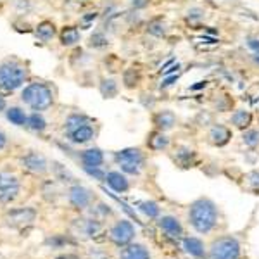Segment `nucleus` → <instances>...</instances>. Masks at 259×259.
<instances>
[{"instance_id": "1", "label": "nucleus", "mask_w": 259, "mask_h": 259, "mask_svg": "<svg viewBox=\"0 0 259 259\" xmlns=\"http://www.w3.org/2000/svg\"><path fill=\"white\" fill-rule=\"evenodd\" d=\"M189 221L199 233H209L218 221V209L216 204L207 197H200L190 204Z\"/></svg>"}, {"instance_id": "2", "label": "nucleus", "mask_w": 259, "mask_h": 259, "mask_svg": "<svg viewBox=\"0 0 259 259\" xmlns=\"http://www.w3.org/2000/svg\"><path fill=\"white\" fill-rule=\"evenodd\" d=\"M21 99H23L24 104H28V106L35 111L49 109L54 102L52 90H50L45 83H31V85H28L26 89L23 90Z\"/></svg>"}, {"instance_id": "3", "label": "nucleus", "mask_w": 259, "mask_h": 259, "mask_svg": "<svg viewBox=\"0 0 259 259\" xmlns=\"http://www.w3.org/2000/svg\"><path fill=\"white\" fill-rule=\"evenodd\" d=\"M26 80V68L16 61L0 64V90L14 92Z\"/></svg>"}, {"instance_id": "4", "label": "nucleus", "mask_w": 259, "mask_h": 259, "mask_svg": "<svg viewBox=\"0 0 259 259\" xmlns=\"http://www.w3.org/2000/svg\"><path fill=\"white\" fill-rule=\"evenodd\" d=\"M114 159L121 166V169L128 175H140L142 168H144V154L137 147L118 150L114 154Z\"/></svg>"}, {"instance_id": "5", "label": "nucleus", "mask_w": 259, "mask_h": 259, "mask_svg": "<svg viewBox=\"0 0 259 259\" xmlns=\"http://www.w3.org/2000/svg\"><path fill=\"white\" fill-rule=\"evenodd\" d=\"M211 259H240V244L233 237H220L209 249Z\"/></svg>"}, {"instance_id": "6", "label": "nucleus", "mask_w": 259, "mask_h": 259, "mask_svg": "<svg viewBox=\"0 0 259 259\" xmlns=\"http://www.w3.org/2000/svg\"><path fill=\"white\" fill-rule=\"evenodd\" d=\"M36 220V211L33 207H18V209H12L7 212L6 223L11 228H23L31 225Z\"/></svg>"}, {"instance_id": "7", "label": "nucleus", "mask_w": 259, "mask_h": 259, "mask_svg": "<svg viewBox=\"0 0 259 259\" xmlns=\"http://www.w3.org/2000/svg\"><path fill=\"white\" fill-rule=\"evenodd\" d=\"M109 237H111V240L114 242L116 245L123 247V245H128L130 242L133 240V237H135V227H133L130 221L121 220L111 228Z\"/></svg>"}, {"instance_id": "8", "label": "nucleus", "mask_w": 259, "mask_h": 259, "mask_svg": "<svg viewBox=\"0 0 259 259\" xmlns=\"http://www.w3.org/2000/svg\"><path fill=\"white\" fill-rule=\"evenodd\" d=\"M19 194V180L11 173H0V202H11Z\"/></svg>"}, {"instance_id": "9", "label": "nucleus", "mask_w": 259, "mask_h": 259, "mask_svg": "<svg viewBox=\"0 0 259 259\" xmlns=\"http://www.w3.org/2000/svg\"><path fill=\"white\" fill-rule=\"evenodd\" d=\"M69 202L71 206L78 207V209H85V207L90 206L92 199H94V194H92L90 189L83 185H73L69 189Z\"/></svg>"}, {"instance_id": "10", "label": "nucleus", "mask_w": 259, "mask_h": 259, "mask_svg": "<svg viewBox=\"0 0 259 259\" xmlns=\"http://www.w3.org/2000/svg\"><path fill=\"white\" fill-rule=\"evenodd\" d=\"M232 137H233L232 130L225 126V124H214V126H211L209 133H207V140L214 147H225V145H228Z\"/></svg>"}, {"instance_id": "11", "label": "nucleus", "mask_w": 259, "mask_h": 259, "mask_svg": "<svg viewBox=\"0 0 259 259\" xmlns=\"http://www.w3.org/2000/svg\"><path fill=\"white\" fill-rule=\"evenodd\" d=\"M152 124L156 126V130H159V132H168V130L175 128V124H177V114L171 109H161V111L154 112Z\"/></svg>"}, {"instance_id": "12", "label": "nucleus", "mask_w": 259, "mask_h": 259, "mask_svg": "<svg viewBox=\"0 0 259 259\" xmlns=\"http://www.w3.org/2000/svg\"><path fill=\"white\" fill-rule=\"evenodd\" d=\"M159 228L169 239H180L183 235L182 223L175 216H162V218H159Z\"/></svg>"}, {"instance_id": "13", "label": "nucleus", "mask_w": 259, "mask_h": 259, "mask_svg": "<svg viewBox=\"0 0 259 259\" xmlns=\"http://www.w3.org/2000/svg\"><path fill=\"white\" fill-rule=\"evenodd\" d=\"M23 166L26 169L33 171V173H38V175H44L45 171H47V161H45V157L41 156L38 152H30L26 154V156L23 157Z\"/></svg>"}, {"instance_id": "14", "label": "nucleus", "mask_w": 259, "mask_h": 259, "mask_svg": "<svg viewBox=\"0 0 259 259\" xmlns=\"http://www.w3.org/2000/svg\"><path fill=\"white\" fill-rule=\"evenodd\" d=\"M175 161H177L178 166H182V168H192V166H195V162H197V152H195L194 149H189V147H178L175 150Z\"/></svg>"}, {"instance_id": "15", "label": "nucleus", "mask_w": 259, "mask_h": 259, "mask_svg": "<svg viewBox=\"0 0 259 259\" xmlns=\"http://www.w3.org/2000/svg\"><path fill=\"white\" fill-rule=\"evenodd\" d=\"M169 145V139L164 135V132H159V130H154V132L149 133L147 137V147L154 152H162L166 150Z\"/></svg>"}, {"instance_id": "16", "label": "nucleus", "mask_w": 259, "mask_h": 259, "mask_svg": "<svg viewBox=\"0 0 259 259\" xmlns=\"http://www.w3.org/2000/svg\"><path fill=\"white\" fill-rule=\"evenodd\" d=\"M106 182H107V185L114 192H118V194H123V192H126L130 189V182L121 171H111V173H107Z\"/></svg>"}, {"instance_id": "17", "label": "nucleus", "mask_w": 259, "mask_h": 259, "mask_svg": "<svg viewBox=\"0 0 259 259\" xmlns=\"http://www.w3.org/2000/svg\"><path fill=\"white\" fill-rule=\"evenodd\" d=\"M252 112L247 111V109H237L235 112L232 114V118H230V123L233 124L237 130H240V132H245V130L250 128V124H252Z\"/></svg>"}, {"instance_id": "18", "label": "nucleus", "mask_w": 259, "mask_h": 259, "mask_svg": "<svg viewBox=\"0 0 259 259\" xmlns=\"http://www.w3.org/2000/svg\"><path fill=\"white\" fill-rule=\"evenodd\" d=\"M119 259H150L149 250L140 244L126 245L119 254Z\"/></svg>"}, {"instance_id": "19", "label": "nucleus", "mask_w": 259, "mask_h": 259, "mask_svg": "<svg viewBox=\"0 0 259 259\" xmlns=\"http://www.w3.org/2000/svg\"><path fill=\"white\" fill-rule=\"evenodd\" d=\"M95 132L94 128L90 126V124H85V126L74 130L73 133H69V140L73 142V144H87V142H90L92 139H94Z\"/></svg>"}, {"instance_id": "20", "label": "nucleus", "mask_w": 259, "mask_h": 259, "mask_svg": "<svg viewBox=\"0 0 259 259\" xmlns=\"http://www.w3.org/2000/svg\"><path fill=\"white\" fill-rule=\"evenodd\" d=\"M83 166H102L104 152L100 149H87L81 152Z\"/></svg>"}, {"instance_id": "21", "label": "nucleus", "mask_w": 259, "mask_h": 259, "mask_svg": "<svg viewBox=\"0 0 259 259\" xmlns=\"http://www.w3.org/2000/svg\"><path fill=\"white\" fill-rule=\"evenodd\" d=\"M183 249L195 257H206L204 244L199 239H195V237H187V239H183Z\"/></svg>"}, {"instance_id": "22", "label": "nucleus", "mask_w": 259, "mask_h": 259, "mask_svg": "<svg viewBox=\"0 0 259 259\" xmlns=\"http://www.w3.org/2000/svg\"><path fill=\"white\" fill-rule=\"evenodd\" d=\"M166 31H168V24H166L164 18H154L149 21V24H147L149 35L156 36V38H161V36L166 35Z\"/></svg>"}, {"instance_id": "23", "label": "nucleus", "mask_w": 259, "mask_h": 259, "mask_svg": "<svg viewBox=\"0 0 259 259\" xmlns=\"http://www.w3.org/2000/svg\"><path fill=\"white\" fill-rule=\"evenodd\" d=\"M80 41V31L74 26H66L64 30L61 31V44L64 47H73Z\"/></svg>"}, {"instance_id": "24", "label": "nucleus", "mask_w": 259, "mask_h": 259, "mask_svg": "<svg viewBox=\"0 0 259 259\" xmlns=\"http://www.w3.org/2000/svg\"><path fill=\"white\" fill-rule=\"evenodd\" d=\"M36 36L41 41H50L56 36V24L50 23V21H41L36 26Z\"/></svg>"}, {"instance_id": "25", "label": "nucleus", "mask_w": 259, "mask_h": 259, "mask_svg": "<svg viewBox=\"0 0 259 259\" xmlns=\"http://www.w3.org/2000/svg\"><path fill=\"white\" fill-rule=\"evenodd\" d=\"M85 124H90V119L83 114H71L68 119H66V133H73L74 130L85 126Z\"/></svg>"}, {"instance_id": "26", "label": "nucleus", "mask_w": 259, "mask_h": 259, "mask_svg": "<svg viewBox=\"0 0 259 259\" xmlns=\"http://www.w3.org/2000/svg\"><path fill=\"white\" fill-rule=\"evenodd\" d=\"M244 187L245 190H249L250 194L259 195V169H252L249 171L244 177Z\"/></svg>"}, {"instance_id": "27", "label": "nucleus", "mask_w": 259, "mask_h": 259, "mask_svg": "<svg viewBox=\"0 0 259 259\" xmlns=\"http://www.w3.org/2000/svg\"><path fill=\"white\" fill-rule=\"evenodd\" d=\"M7 119H9L12 124H16V126H24L28 121V116L24 114V111H21L19 107H11V109H7Z\"/></svg>"}, {"instance_id": "28", "label": "nucleus", "mask_w": 259, "mask_h": 259, "mask_svg": "<svg viewBox=\"0 0 259 259\" xmlns=\"http://www.w3.org/2000/svg\"><path fill=\"white\" fill-rule=\"evenodd\" d=\"M26 126L30 130H33V132H44V130L47 128V121H45V118L41 114L35 112V114L28 116Z\"/></svg>"}, {"instance_id": "29", "label": "nucleus", "mask_w": 259, "mask_h": 259, "mask_svg": "<svg viewBox=\"0 0 259 259\" xmlns=\"http://www.w3.org/2000/svg\"><path fill=\"white\" fill-rule=\"evenodd\" d=\"M118 83H116V80H102V83H100V94L104 95L106 99H112L118 95Z\"/></svg>"}, {"instance_id": "30", "label": "nucleus", "mask_w": 259, "mask_h": 259, "mask_svg": "<svg viewBox=\"0 0 259 259\" xmlns=\"http://www.w3.org/2000/svg\"><path fill=\"white\" fill-rule=\"evenodd\" d=\"M137 206H139V209L144 212L145 216H149V218H157V216H159V206H157L156 202H152V200H142Z\"/></svg>"}, {"instance_id": "31", "label": "nucleus", "mask_w": 259, "mask_h": 259, "mask_svg": "<svg viewBox=\"0 0 259 259\" xmlns=\"http://www.w3.org/2000/svg\"><path fill=\"white\" fill-rule=\"evenodd\" d=\"M242 140H244V144L250 149L257 147L259 145V130H252V128L245 130L244 135H242Z\"/></svg>"}, {"instance_id": "32", "label": "nucleus", "mask_w": 259, "mask_h": 259, "mask_svg": "<svg viewBox=\"0 0 259 259\" xmlns=\"http://www.w3.org/2000/svg\"><path fill=\"white\" fill-rule=\"evenodd\" d=\"M107 44H109V41H107L106 35L100 31L94 33V35L90 36V47H94V49H104Z\"/></svg>"}, {"instance_id": "33", "label": "nucleus", "mask_w": 259, "mask_h": 259, "mask_svg": "<svg viewBox=\"0 0 259 259\" xmlns=\"http://www.w3.org/2000/svg\"><path fill=\"white\" fill-rule=\"evenodd\" d=\"M202 19H204V11L202 9H190L189 12H187V23H189L190 26L199 24Z\"/></svg>"}, {"instance_id": "34", "label": "nucleus", "mask_w": 259, "mask_h": 259, "mask_svg": "<svg viewBox=\"0 0 259 259\" xmlns=\"http://www.w3.org/2000/svg\"><path fill=\"white\" fill-rule=\"evenodd\" d=\"M54 169H56V173H57V178L62 180V182H73V175H71L64 166H61L59 162H54Z\"/></svg>"}, {"instance_id": "35", "label": "nucleus", "mask_w": 259, "mask_h": 259, "mask_svg": "<svg viewBox=\"0 0 259 259\" xmlns=\"http://www.w3.org/2000/svg\"><path fill=\"white\" fill-rule=\"evenodd\" d=\"M83 169H85L87 173L90 175V177H94L95 180H99V182L106 180V177H107V175L104 173L102 169H100V166H83Z\"/></svg>"}, {"instance_id": "36", "label": "nucleus", "mask_w": 259, "mask_h": 259, "mask_svg": "<svg viewBox=\"0 0 259 259\" xmlns=\"http://www.w3.org/2000/svg\"><path fill=\"white\" fill-rule=\"evenodd\" d=\"M180 80V73H175V74H169V76L164 78V81L161 83V89H168V87L175 85Z\"/></svg>"}, {"instance_id": "37", "label": "nucleus", "mask_w": 259, "mask_h": 259, "mask_svg": "<svg viewBox=\"0 0 259 259\" xmlns=\"http://www.w3.org/2000/svg\"><path fill=\"white\" fill-rule=\"evenodd\" d=\"M149 2L150 0H130L133 9H145V7L149 6Z\"/></svg>"}, {"instance_id": "38", "label": "nucleus", "mask_w": 259, "mask_h": 259, "mask_svg": "<svg viewBox=\"0 0 259 259\" xmlns=\"http://www.w3.org/2000/svg\"><path fill=\"white\" fill-rule=\"evenodd\" d=\"M180 68H182V64H178V62H177V64H173V66H171V68L169 69H164V71H162V76H169V74H175V73H178V71H180Z\"/></svg>"}, {"instance_id": "39", "label": "nucleus", "mask_w": 259, "mask_h": 259, "mask_svg": "<svg viewBox=\"0 0 259 259\" xmlns=\"http://www.w3.org/2000/svg\"><path fill=\"white\" fill-rule=\"evenodd\" d=\"M207 83H209V81H207V80H200V81H197V83H195V85H190V90H192V92L202 90V89H206V87H207Z\"/></svg>"}, {"instance_id": "40", "label": "nucleus", "mask_w": 259, "mask_h": 259, "mask_svg": "<svg viewBox=\"0 0 259 259\" xmlns=\"http://www.w3.org/2000/svg\"><path fill=\"white\" fill-rule=\"evenodd\" d=\"M247 45H249V49H252L254 52L259 54V40H249Z\"/></svg>"}, {"instance_id": "41", "label": "nucleus", "mask_w": 259, "mask_h": 259, "mask_svg": "<svg viewBox=\"0 0 259 259\" xmlns=\"http://www.w3.org/2000/svg\"><path fill=\"white\" fill-rule=\"evenodd\" d=\"M6 145H7V137L4 135L2 132H0V150H2L4 147H6Z\"/></svg>"}, {"instance_id": "42", "label": "nucleus", "mask_w": 259, "mask_h": 259, "mask_svg": "<svg viewBox=\"0 0 259 259\" xmlns=\"http://www.w3.org/2000/svg\"><path fill=\"white\" fill-rule=\"evenodd\" d=\"M202 40H206L207 44H218V40L212 38V36H202Z\"/></svg>"}, {"instance_id": "43", "label": "nucleus", "mask_w": 259, "mask_h": 259, "mask_svg": "<svg viewBox=\"0 0 259 259\" xmlns=\"http://www.w3.org/2000/svg\"><path fill=\"white\" fill-rule=\"evenodd\" d=\"M173 62H175V59H169L168 62H166V64H162V68H161V73H162V71H164L166 68H168V66H171V64H173Z\"/></svg>"}, {"instance_id": "44", "label": "nucleus", "mask_w": 259, "mask_h": 259, "mask_svg": "<svg viewBox=\"0 0 259 259\" xmlns=\"http://www.w3.org/2000/svg\"><path fill=\"white\" fill-rule=\"evenodd\" d=\"M4 109H6V100L0 97V111H4Z\"/></svg>"}, {"instance_id": "45", "label": "nucleus", "mask_w": 259, "mask_h": 259, "mask_svg": "<svg viewBox=\"0 0 259 259\" xmlns=\"http://www.w3.org/2000/svg\"><path fill=\"white\" fill-rule=\"evenodd\" d=\"M254 61H256L257 64H259V54H256V56H254Z\"/></svg>"}]
</instances>
